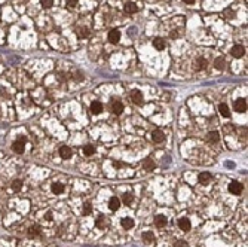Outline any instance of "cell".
I'll return each mask as SVG.
<instances>
[{
	"label": "cell",
	"instance_id": "cell-28",
	"mask_svg": "<svg viewBox=\"0 0 248 247\" xmlns=\"http://www.w3.org/2000/svg\"><path fill=\"white\" fill-rule=\"evenodd\" d=\"M21 188H22V180H20V179H16V180L12 182V189H14L15 192H18V191H21Z\"/></svg>",
	"mask_w": 248,
	"mask_h": 247
},
{
	"label": "cell",
	"instance_id": "cell-17",
	"mask_svg": "<svg viewBox=\"0 0 248 247\" xmlns=\"http://www.w3.org/2000/svg\"><path fill=\"white\" fill-rule=\"evenodd\" d=\"M52 192H54L55 195L62 194V192H64V185H62V183H60V182H55V183H52Z\"/></svg>",
	"mask_w": 248,
	"mask_h": 247
},
{
	"label": "cell",
	"instance_id": "cell-5",
	"mask_svg": "<svg viewBox=\"0 0 248 247\" xmlns=\"http://www.w3.org/2000/svg\"><path fill=\"white\" fill-rule=\"evenodd\" d=\"M119 39H121V31L117 28H113V30L108 31V42L110 43H117Z\"/></svg>",
	"mask_w": 248,
	"mask_h": 247
},
{
	"label": "cell",
	"instance_id": "cell-8",
	"mask_svg": "<svg viewBox=\"0 0 248 247\" xmlns=\"http://www.w3.org/2000/svg\"><path fill=\"white\" fill-rule=\"evenodd\" d=\"M178 226H180L181 231L187 232V231H190V228H192V223H190V221H189V219H186V217H181L180 221H178Z\"/></svg>",
	"mask_w": 248,
	"mask_h": 247
},
{
	"label": "cell",
	"instance_id": "cell-1",
	"mask_svg": "<svg viewBox=\"0 0 248 247\" xmlns=\"http://www.w3.org/2000/svg\"><path fill=\"white\" fill-rule=\"evenodd\" d=\"M24 147H25V137H24V135H21L18 140L14 141L12 149H14L15 154H24Z\"/></svg>",
	"mask_w": 248,
	"mask_h": 247
},
{
	"label": "cell",
	"instance_id": "cell-29",
	"mask_svg": "<svg viewBox=\"0 0 248 247\" xmlns=\"http://www.w3.org/2000/svg\"><path fill=\"white\" fill-rule=\"evenodd\" d=\"M40 5H42V7H45V9H49V7L54 5V0H40Z\"/></svg>",
	"mask_w": 248,
	"mask_h": 247
},
{
	"label": "cell",
	"instance_id": "cell-35",
	"mask_svg": "<svg viewBox=\"0 0 248 247\" xmlns=\"http://www.w3.org/2000/svg\"><path fill=\"white\" fill-rule=\"evenodd\" d=\"M45 219H46L48 222H51V221H52V213H51V211H48V213L45 214Z\"/></svg>",
	"mask_w": 248,
	"mask_h": 247
},
{
	"label": "cell",
	"instance_id": "cell-2",
	"mask_svg": "<svg viewBox=\"0 0 248 247\" xmlns=\"http://www.w3.org/2000/svg\"><path fill=\"white\" fill-rule=\"evenodd\" d=\"M242 191H244L242 183H239V182H230V183H229V192H230V194L241 195Z\"/></svg>",
	"mask_w": 248,
	"mask_h": 247
},
{
	"label": "cell",
	"instance_id": "cell-3",
	"mask_svg": "<svg viewBox=\"0 0 248 247\" xmlns=\"http://www.w3.org/2000/svg\"><path fill=\"white\" fill-rule=\"evenodd\" d=\"M235 110L236 112H239V113H244V112H247V100H244V98H238V100L235 101Z\"/></svg>",
	"mask_w": 248,
	"mask_h": 247
},
{
	"label": "cell",
	"instance_id": "cell-32",
	"mask_svg": "<svg viewBox=\"0 0 248 247\" xmlns=\"http://www.w3.org/2000/svg\"><path fill=\"white\" fill-rule=\"evenodd\" d=\"M88 33H89V30H88L86 27H80V28L77 30V34H79V36H82V37L88 36Z\"/></svg>",
	"mask_w": 248,
	"mask_h": 247
},
{
	"label": "cell",
	"instance_id": "cell-22",
	"mask_svg": "<svg viewBox=\"0 0 248 247\" xmlns=\"http://www.w3.org/2000/svg\"><path fill=\"white\" fill-rule=\"evenodd\" d=\"M121 223L125 229H131V228L134 226V221H132L131 217H123V219L121 221Z\"/></svg>",
	"mask_w": 248,
	"mask_h": 247
},
{
	"label": "cell",
	"instance_id": "cell-19",
	"mask_svg": "<svg viewBox=\"0 0 248 247\" xmlns=\"http://www.w3.org/2000/svg\"><path fill=\"white\" fill-rule=\"evenodd\" d=\"M153 46L158 49V51H162L163 48H165V42L162 37H154L153 39Z\"/></svg>",
	"mask_w": 248,
	"mask_h": 247
},
{
	"label": "cell",
	"instance_id": "cell-30",
	"mask_svg": "<svg viewBox=\"0 0 248 247\" xmlns=\"http://www.w3.org/2000/svg\"><path fill=\"white\" fill-rule=\"evenodd\" d=\"M122 200H123V202H125V204H131V202H132V200H134V197H132L131 194H123Z\"/></svg>",
	"mask_w": 248,
	"mask_h": 247
},
{
	"label": "cell",
	"instance_id": "cell-14",
	"mask_svg": "<svg viewBox=\"0 0 248 247\" xmlns=\"http://www.w3.org/2000/svg\"><path fill=\"white\" fill-rule=\"evenodd\" d=\"M154 225L158 228H163L167 225V217L165 216H162V214H158L156 217H154Z\"/></svg>",
	"mask_w": 248,
	"mask_h": 247
},
{
	"label": "cell",
	"instance_id": "cell-23",
	"mask_svg": "<svg viewBox=\"0 0 248 247\" xmlns=\"http://www.w3.org/2000/svg\"><path fill=\"white\" fill-rule=\"evenodd\" d=\"M218 112H220L221 116H224V118H229L230 116V112H229V107L224 104V103H221L220 106H218Z\"/></svg>",
	"mask_w": 248,
	"mask_h": 247
},
{
	"label": "cell",
	"instance_id": "cell-31",
	"mask_svg": "<svg viewBox=\"0 0 248 247\" xmlns=\"http://www.w3.org/2000/svg\"><path fill=\"white\" fill-rule=\"evenodd\" d=\"M91 211H92L91 204H89V202H85V206H83V214H85V216H88V214H91Z\"/></svg>",
	"mask_w": 248,
	"mask_h": 247
},
{
	"label": "cell",
	"instance_id": "cell-18",
	"mask_svg": "<svg viewBox=\"0 0 248 247\" xmlns=\"http://www.w3.org/2000/svg\"><path fill=\"white\" fill-rule=\"evenodd\" d=\"M207 140L211 141V143H217V141L220 140V134L217 133V131H211V133L207 134Z\"/></svg>",
	"mask_w": 248,
	"mask_h": 247
},
{
	"label": "cell",
	"instance_id": "cell-38",
	"mask_svg": "<svg viewBox=\"0 0 248 247\" xmlns=\"http://www.w3.org/2000/svg\"><path fill=\"white\" fill-rule=\"evenodd\" d=\"M183 2H184L186 5H193L195 3V0H183Z\"/></svg>",
	"mask_w": 248,
	"mask_h": 247
},
{
	"label": "cell",
	"instance_id": "cell-11",
	"mask_svg": "<svg viewBox=\"0 0 248 247\" xmlns=\"http://www.w3.org/2000/svg\"><path fill=\"white\" fill-rule=\"evenodd\" d=\"M71 155H73V152H71V149H70V147H67V146L60 147V156L62 158V159H68Z\"/></svg>",
	"mask_w": 248,
	"mask_h": 247
},
{
	"label": "cell",
	"instance_id": "cell-15",
	"mask_svg": "<svg viewBox=\"0 0 248 247\" xmlns=\"http://www.w3.org/2000/svg\"><path fill=\"white\" fill-rule=\"evenodd\" d=\"M39 235H40V226L39 225H34V226L28 228V237L34 238V237H39Z\"/></svg>",
	"mask_w": 248,
	"mask_h": 247
},
{
	"label": "cell",
	"instance_id": "cell-33",
	"mask_svg": "<svg viewBox=\"0 0 248 247\" xmlns=\"http://www.w3.org/2000/svg\"><path fill=\"white\" fill-rule=\"evenodd\" d=\"M174 247H189V246H187V243H186V241L178 240V241H177V243L174 244Z\"/></svg>",
	"mask_w": 248,
	"mask_h": 247
},
{
	"label": "cell",
	"instance_id": "cell-13",
	"mask_svg": "<svg viewBox=\"0 0 248 247\" xmlns=\"http://www.w3.org/2000/svg\"><path fill=\"white\" fill-rule=\"evenodd\" d=\"M198 180H199V183L201 185H208L209 183V180H211V174L209 173H201L199 176H198Z\"/></svg>",
	"mask_w": 248,
	"mask_h": 247
},
{
	"label": "cell",
	"instance_id": "cell-20",
	"mask_svg": "<svg viewBox=\"0 0 248 247\" xmlns=\"http://www.w3.org/2000/svg\"><path fill=\"white\" fill-rule=\"evenodd\" d=\"M205 67H207V60L205 58H198L195 61V69L196 70H204Z\"/></svg>",
	"mask_w": 248,
	"mask_h": 247
},
{
	"label": "cell",
	"instance_id": "cell-21",
	"mask_svg": "<svg viewBox=\"0 0 248 247\" xmlns=\"http://www.w3.org/2000/svg\"><path fill=\"white\" fill-rule=\"evenodd\" d=\"M137 11H138V6L135 3H132V2H129V3L125 5V12L126 13H135Z\"/></svg>",
	"mask_w": 248,
	"mask_h": 247
},
{
	"label": "cell",
	"instance_id": "cell-24",
	"mask_svg": "<svg viewBox=\"0 0 248 247\" xmlns=\"http://www.w3.org/2000/svg\"><path fill=\"white\" fill-rule=\"evenodd\" d=\"M224 66H226V61H224V58H221V57L215 58L214 67L217 69V70H223V69H224Z\"/></svg>",
	"mask_w": 248,
	"mask_h": 247
},
{
	"label": "cell",
	"instance_id": "cell-26",
	"mask_svg": "<svg viewBox=\"0 0 248 247\" xmlns=\"http://www.w3.org/2000/svg\"><path fill=\"white\" fill-rule=\"evenodd\" d=\"M97 226L98 228L107 226V217H106V216H98V217H97Z\"/></svg>",
	"mask_w": 248,
	"mask_h": 247
},
{
	"label": "cell",
	"instance_id": "cell-12",
	"mask_svg": "<svg viewBox=\"0 0 248 247\" xmlns=\"http://www.w3.org/2000/svg\"><path fill=\"white\" fill-rule=\"evenodd\" d=\"M91 112L94 115H98L103 112V104H101L100 101H92L91 103Z\"/></svg>",
	"mask_w": 248,
	"mask_h": 247
},
{
	"label": "cell",
	"instance_id": "cell-37",
	"mask_svg": "<svg viewBox=\"0 0 248 247\" xmlns=\"http://www.w3.org/2000/svg\"><path fill=\"white\" fill-rule=\"evenodd\" d=\"M113 165H114L116 168H121L122 165H123V164H122V162H119V161H114V162H113Z\"/></svg>",
	"mask_w": 248,
	"mask_h": 247
},
{
	"label": "cell",
	"instance_id": "cell-25",
	"mask_svg": "<svg viewBox=\"0 0 248 247\" xmlns=\"http://www.w3.org/2000/svg\"><path fill=\"white\" fill-rule=\"evenodd\" d=\"M143 241L146 243V244H150V243H153L154 241V235H153V232H144L143 234Z\"/></svg>",
	"mask_w": 248,
	"mask_h": 247
},
{
	"label": "cell",
	"instance_id": "cell-10",
	"mask_svg": "<svg viewBox=\"0 0 248 247\" xmlns=\"http://www.w3.org/2000/svg\"><path fill=\"white\" fill-rule=\"evenodd\" d=\"M112 112H113L114 115H121L122 112H123V104L117 100L112 101Z\"/></svg>",
	"mask_w": 248,
	"mask_h": 247
},
{
	"label": "cell",
	"instance_id": "cell-34",
	"mask_svg": "<svg viewBox=\"0 0 248 247\" xmlns=\"http://www.w3.org/2000/svg\"><path fill=\"white\" fill-rule=\"evenodd\" d=\"M76 5H77V0H67V6L68 7H76Z\"/></svg>",
	"mask_w": 248,
	"mask_h": 247
},
{
	"label": "cell",
	"instance_id": "cell-27",
	"mask_svg": "<svg viewBox=\"0 0 248 247\" xmlns=\"http://www.w3.org/2000/svg\"><path fill=\"white\" fill-rule=\"evenodd\" d=\"M83 154L86 155V156H91V155L95 154V147L92 145H86V146L83 147Z\"/></svg>",
	"mask_w": 248,
	"mask_h": 247
},
{
	"label": "cell",
	"instance_id": "cell-7",
	"mask_svg": "<svg viewBox=\"0 0 248 247\" xmlns=\"http://www.w3.org/2000/svg\"><path fill=\"white\" fill-rule=\"evenodd\" d=\"M152 140L154 143H162V141L165 140V134L162 133L161 130H154L153 133H152Z\"/></svg>",
	"mask_w": 248,
	"mask_h": 247
},
{
	"label": "cell",
	"instance_id": "cell-16",
	"mask_svg": "<svg viewBox=\"0 0 248 247\" xmlns=\"http://www.w3.org/2000/svg\"><path fill=\"white\" fill-rule=\"evenodd\" d=\"M154 167H156V164H154V161H153V159L147 158V159L143 161V168H144L146 171H150V170H153Z\"/></svg>",
	"mask_w": 248,
	"mask_h": 247
},
{
	"label": "cell",
	"instance_id": "cell-6",
	"mask_svg": "<svg viewBox=\"0 0 248 247\" xmlns=\"http://www.w3.org/2000/svg\"><path fill=\"white\" fill-rule=\"evenodd\" d=\"M230 54H232V57H235V58H241L242 55L245 54V49H244V46H241V45H235V46L230 49Z\"/></svg>",
	"mask_w": 248,
	"mask_h": 247
},
{
	"label": "cell",
	"instance_id": "cell-36",
	"mask_svg": "<svg viewBox=\"0 0 248 247\" xmlns=\"http://www.w3.org/2000/svg\"><path fill=\"white\" fill-rule=\"evenodd\" d=\"M74 79H76V80H82V79H83V76H82V73L77 72V73L74 74Z\"/></svg>",
	"mask_w": 248,
	"mask_h": 247
},
{
	"label": "cell",
	"instance_id": "cell-9",
	"mask_svg": "<svg viewBox=\"0 0 248 247\" xmlns=\"http://www.w3.org/2000/svg\"><path fill=\"white\" fill-rule=\"evenodd\" d=\"M119 207H121V200H119L117 197H112L110 201H108V208H110L112 211H116Z\"/></svg>",
	"mask_w": 248,
	"mask_h": 247
},
{
	"label": "cell",
	"instance_id": "cell-4",
	"mask_svg": "<svg viewBox=\"0 0 248 247\" xmlns=\"http://www.w3.org/2000/svg\"><path fill=\"white\" fill-rule=\"evenodd\" d=\"M131 100H132L134 104L141 106V104H143V94H141V91H138V89L131 91Z\"/></svg>",
	"mask_w": 248,
	"mask_h": 247
}]
</instances>
